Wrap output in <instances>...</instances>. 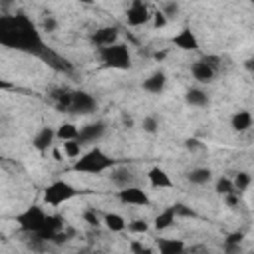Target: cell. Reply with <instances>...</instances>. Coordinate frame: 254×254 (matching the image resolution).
<instances>
[{"label": "cell", "mask_w": 254, "mask_h": 254, "mask_svg": "<svg viewBox=\"0 0 254 254\" xmlns=\"http://www.w3.org/2000/svg\"><path fill=\"white\" fill-rule=\"evenodd\" d=\"M0 44L18 52L34 54V56H40L46 50V44L38 28L24 14L0 18Z\"/></svg>", "instance_id": "cell-1"}, {"label": "cell", "mask_w": 254, "mask_h": 254, "mask_svg": "<svg viewBox=\"0 0 254 254\" xmlns=\"http://www.w3.org/2000/svg\"><path fill=\"white\" fill-rule=\"evenodd\" d=\"M113 167H115V161L105 151H101L99 147H93V149L81 153L79 159L73 163V171L89 173V175H101Z\"/></svg>", "instance_id": "cell-2"}, {"label": "cell", "mask_w": 254, "mask_h": 254, "mask_svg": "<svg viewBox=\"0 0 254 254\" xmlns=\"http://www.w3.org/2000/svg\"><path fill=\"white\" fill-rule=\"evenodd\" d=\"M99 58L103 65L113 67V69H129L131 67V54L125 44H111L105 48H99Z\"/></svg>", "instance_id": "cell-3"}, {"label": "cell", "mask_w": 254, "mask_h": 254, "mask_svg": "<svg viewBox=\"0 0 254 254\" xmlns=\"http://www.w3.org/2000/svg\"><path fill=\"white\" fill-rule=\"evenodd\" d=\"M77 196V189L67 181H54L44 189V202L50 206H60Z\"/></svg>", "instance_id": "cell-4"}, {"label": "cell", "mask_w": 254, "mask_h": 254, "mask_svg": "<svg viewBox=\"0 0 254 254\" xmlns=\"http://www.w3.org/2000/svg\"><path fill=\"white\" fill-rule=\"evenodd\" d=\"M46 216H48V214L44 212L42 206H28L26 210H22V212L16 216V222H18L20 230L32 234V232H38V230L44 226Z\"/></svg>", "instance_id": "cell-5"}, {"label": "cell", "mask_w": 254, "mask_h": 254, "mask_svg": "<svg viewBox=\"0 0 254 254\" xmlns=\"http://www.w3.org/2000/svg\"><path fill=\"white\" fill-rule=\"evenodd\" d=\"M117 200L123 202V204H133V206H149L151 204V198L149 194L135 187V185H129V187H123L117 190Z\"/></svg>", "instance_id": "cell-6"}, {"label": "cell", "mask_w": 254, "mask_h": 254, "mask_svg": "<svg viewBox=\"0 0 254 254\" xmlns=\"http://www.w3.org/2000/svg\"><path fill=\"white\" fill-rule=\"evenodd\" d=\"M125 20H127L129 26L137 28V26H143V24H147L149 20H153V14L149 12V8L145 6L143 0H133L131 6H129L127 12H125Z\"/></svg>", "instance_id": "cell-7"}, {"label": "cell", "mask_w": 254, "mask_h": 254, "mask_svg": "<svg viewBox=\"0 0 254 254\" xmlns=\"http://www.w3.org/2000/svg\"><path fill=\"white\" fill-rule=\"evenodd\" d=\"M97 109V101L91 93L83 91V89H77L73 91V97H71V113H79V115H87V113H93Z\"/></svg>", "instance_id": "cell-8"}, {"label": "cell", "mask_w": 254, "mask_h": 254, "mask_svg": "<svg viewBox=\"0 0 254 254\" xmlns=\"http://www.w3.org/2000/svg\"><path fill=\"white\" fill-rule=\"evenodd\" d=\"M103 135H105V123L103 121H95V123H87V125H83L79 129L77 141L81 145H91V143H97Z\"/></svg>", "instance_id": "cell-9"}, {"label": "cell", "mask_w": 254, "mask_h": 254, "mask_svg": "<svg viewBox=\"0 0 254 254\" xmlns=\"http://www.w3.org/2000/svg\"><path fill=\"white\" fill-rule=\"evenodd\" d=\"M171 42H173V46H177V48L183 50V52H194V50H198V38L194 36V32H192L190 28L179 30V32L171 38Z\"/></svg>", "instance_id": "cell-10"}, {"label": "cell", "mask_w": 254, "mask_h": 254, "mask_svg": "<svg viewBox=\"0 0 254 254\" xmlns=\"http://www.w3.org/2000/svg\"><path fill=\"white\" fill-rule=\"evenodd\" d=\"M38 58H42L50 67H54V69H58V71H64V73H71V71H73V65L69 64V60H65L64 56L52 52L50 48H46Z\"/></svg>", "instance_id": "cell-11"}, {"label": "cell", "mask_w": 254, "mask_h": 254, "mask_svg": "<svg viewBox=\"0 0 254 254\" xmlns=\"http://www.w3.org/2000/svg\"><path fill=\"white\" fill-rule=\"evenodd\" d=\"M60 230H64V218H62V216H52V214H48V216H46L44 226H42L36 234H38V236H42L44 240L52 242V238H54Z\"/></svg>", "instance_id": "cell-12"}, {"label": "cell", "mask_w": 254, "mask_h": 254, "mask_svg": "<svg viewBox=\"0 0 254 254\" xmlns=\"http://www.w3.org/2000/svg\"><path fill=\"white\" fill-rule=\"evenodd\" d=\"M117 28L113 26H103V28H97L91 36V42L97 46V48H105V46H111L117 42Z\"/></svg>", "instance_id": "cell-13"}, {"label": "cell", "mask_w": 254, "mask_h": 254, "mask_svg": "<svg viewBox=\"0 0 254 254\" xmlns=\"http://www.w3.org/2000/svg\"><path fill=\"white\" fill-rule=\"evenodd\" d=\"M190 73H192V77L196 79V81H200V83H210V81H214V77L218 75V71H214L208 64H204L202 60H196L192 65H190Z\"/></svg>", "instance_id": "cell-14"}, {"label": "cell", "mask_w": 254, "mask_h": 254, "mask_svg": "<svg viewBox=\"0 0 254 254\" xmlns=\"http://www.w3.org/2000/svg\"><path fill=\"white\" fill-rule=\"evenodd\" d=\"M147 179H149L151 187H155V189H171L173 187V179L169 177V173L163 167H151L147 173Z\"/></svg>", "instance_id": "cell-15"}, {"label": "cell", "mask_w": 254, "mask_h": 254, "mask_svg": "<svg viewBox=\"0 0 254 254\" xmlns=\"http://www.w3.org/2000/svg\"><path fill=\"white\" fill-rule=\"evenodd\" d=\"M165 85H167V75H165V71H161V69L153 71V73L143 81V89H145L147 93H153V95H159V93L165 89Z\"/></svg>", "instance_id": "cell-16"}, {"label": "cell", "mask_w": 254, "mask_h": 254, "mask_svg": "<svg viewBox=\"0 0 254 254\" xmlns=\"http://www.w3.org/2000/svg\"><path fill=\"white\" fill-rule=\"evenodd\" d=\"M54 137H56V131H54L52 127H42V129L34 135V139H32V147H34L36 151L44 153V151H48V149L52 147Z\"/></svg>", "instance_id": "cell-17"}, {"label": "cell", "mask_w": 254, "mask_h": 254, "mask_svg": "<svg viewBox=\"0 0 254 254\" xmlns=\"http://www.w3.org/2000/svg\"><path fill=\"white\" fill-rule=\"evenodd\" d=\"M71 97H73V91L64 89V87H58L50 93V99L54 101L58 111H69L71 109Z\"/></svg>", "instance_id": "cell-18"}, {"label": "cell", "mask_w": 254, "mask_h": 254, "mask_svg": "<svg viewBox=\"0 0 254 254\" xmlns=\"http://www.w3.org/2000/svg\"><path fill=\"white\" fill-rule=\"evenodd\" d=\"M109 177H111V183H113L115 187H119V189L129 187V185H133V181H135L133 171L127 169V167H113Z\"/></svg>", "instance_id": "cell-19"}, {"label": "cell", "mask_w": 254, "mask_h": 254, "mask_svg": "<svg viewBox=\"0 0 254 254\" xmlns=\"http://www.w3.org/2000/svg\"><path fill=\"white\" fill-rule=\"evenodd\" d=\"M250 125H252V115H250V111H246V109H240V111H236V113L230 117V127H232V131H236V133L248 131Z\"/></svg>", "instance_id": "cell-20"}, {"label": "cell", "mask_w": 254, "mask_h": 254, "mask_svg": "<svg viewBox=\"0 0 254 254\" xmlns=\"http://www.w3.org/2000/svg\"><path fill=\"white\" fill-rule=\"evenodd\" d=\"M185 242L179 238H159L157 240V250L161 254H181L185 252Z\"/></svg>", "instance_id": "cell-21"}, {"label": "cell", "mask_w": 254, "mask_h": 254, "mask_svg": "<svg viewBox=\"0 0 254 254\" xmlns=\"http://www.w3.org/2000/svg\"><path fill=\"white\" fill-rule=\"evenodd\" d=\"M175 218H177V212H175V208L173 206H169V208H165V210H161L157 216H155V230H167V228H171L173 224H175Z\"/></svg>", "instance_id": "cell-22"}, {"label": "cell", "mask_w": 254, "mask_h": 254, "mask_svg": "<svg viewBox=\"0 0 254 254\" xmlns=\"http://www.w3.org/2000/svg\"><path fill=\"white\" fill-rule=\"evenodd\" d=\"M185 101L190 107H204V105H208V95H206V91H202L198 87H190L185 93Z\"/></svg>", "instance_id": "cell-23"}, {"label": "cell", "mask_w": 254, "mask_h": 254, "mask_svg": "<svg viewBox=\"0 0 254 254\" xmlns=\"http://www.w3.org/2000/svg\"><path fill=\"white\" fill-rule=\"evenodd\" d=\"M187 179L192 183V185H206L210 183L212 179V171L208 167H194L187 173Z\"/></svg>", "instance_id": "cell-24"}, {"label": "cell", "mask_w": 254, "mask_h": 254, "mask_svg": "<svg viewBox=\"0 0 254 254\" xmlns=\"http://www.w3.org/2000/svg\"><path fill=\"white\" fill-rule=\"evenodd\" d=\"M103 224H105V228L111 230V232H123V230L127 228L125 218H123L121 214H117V212H107V214L103 216Z\"/></svg>", "instance_id": "cell-25"}, {"label": "cell", "mask_w": 254, "mask_h": 254, "mask_svg": "<svg viewBox=\"0 0 254 254\" xmlns=\"http://www.w3.org/2000/svg\"><path fill=\"white\" fill-rule=\"evenodd\" d=\"M77 135H79V129H77V125H73V123H69V121H65V123L58 125V129H56V137H58L60 141L77 139Z\"/></svg>", "instance_id": "cell-26"}, {"label": "cell", "mask_w": 254, "mask_h": 254, "mask_svg": "<svg viewBox=\"0 0 254 254\" xmlns=\"http://www.w3.org/2000/svg\"><path fill=\"white\" fill-rule=\"evenodd\" d=\"M214 190H216L220 196H226V194H230V192H236L234 183H232V179H228V177H218V179H216V185H214Z\"/></svg>", "instance_id": "cell-27"}, {"label": "cell", "mask_w": 254, "mask_h": 254, "mask_svg": "<svg viewBox=\"0 0 254 254\" xmlns=\"http://www.w3.org/2000/svg\"><path fill=\"white\" fill-rule=\"evenodd\" d=\"M250 175L246 173V171H238L236 175H234V179H232V183H234V189H236V192L240 194V192H244L248 187H250Z\"/></svg>", "instance_id": "cell-28"}, {"label": "cell", "mask_w": 254, "mask_h": 254, "mask_svg": "<svg viewBox=\"0 0 254 254\" xmlns=\"http://www.w3.org/2000/svg\"><path fill=\"white\" fill-rule=\"evenodd\" d=\"M81 143L77 139H69V141H64V153L69 157V159H77L81 155Z\"/></svg>", "instance_id": "cell-29"}, {"label": "cell", "mask_w": 254, "mask_h": 254, "mask_svg": "<svg viewBox=\"0 0 254 254\" xmlns=\"http://www.w3.org/2000/svg\"><path fill=\"white\" fill-rule=\"evenodd\" d=\"M242 238H244L242 232H230V234L226 236V240H224V248H226L228 252H238Z\"/></svg>", "instance_id": "cell-30"}, {"label": "cell", "mask_w": 254, "mask_h": 254, "mask_svg": "<svg viewBox=\"0 0 254 254\" xmlns=\"http://www.w3.org/2000/svg\"><path fill=\"white\" fill-rule=\"evenodd\" d=\"M127 228L131 232H135V234H145V232H149V222L145 218H135V220H131L127 224Z\"/></svg>", "instance_id": "cell-31"}, {"label": "cell", "mask_w": 254, "mask_h": 254, "mask_svg": "<svg viewBox=\"0 0 254 254\" xmlns=\"http://www.w3.org/2000/svg\"><path fill=\"white\" fill-rule=\"evenodd\" d=\"M141 127H143L145 133H151V135H153V133L159 131V119H157L155 115H147V117H143Z\"/></svg>", "instance_id": "cell-32"}, {"label": "cell", "mask_w": 254, "mask_h": 254, "mask_svg": "<svg viewBox=\"0 0 254 254\" xmlns=\"http://www.w3.org/2000/svg\"><path fill=\"white\" fill-rule=\"evenodd\" d=\"M200 60H202L204 64H208V65H210L214 71H220V69H222V58H220V56H214V54H206V56H202Z\"/></svg>", "instance_id": "cell-33"}, {"label": "cell", "mask_w": 254, "mask_h": 254, "mask_svg": "<svg viewBox=\"0 0 254 254\" xmlns=\"http://www.w3.org/2000/svg\"><path fill=\"white\" fill-rule=\"evenodd\" d=\"M173 208H175L177 216H185V218H189V216H196V214H194V210H192V208H189V206H187V204H183V202L173 204Z\"/></svg>", "instance_id": "cell-34"}, {"label": "cell", "mask_w": 254, "mask_h": 254, "mask_svg": "<svg viewBox=\"0 0 254 254\" xmlns=\"http://www.w3.org/2000/svg\"><path fill=\"white\" fill-rule=\"evenodd\" d=\"M83 220H85L89 226H99V224H101V220H99V216H97L95 210H85V212H83Z\"/></svg>", "instance_id": "cell-35"}, {"label": "cell", "mask_w": 254, "mask_h": 254, "mask_svg": "<svg viewBox=\"0 0 254 254\" xmlns=\"http://www.w3.org/2000/svg\"><path fill=\"white\" fill-rule=\"evenodd\" d=\"M167 22H169V18L165 16V12H163V10L153 14V26H155V28H165V26H167Z\"/></svg>", "instance_id": "cell-36"}, {"label": "cell", "mask_w": 254, "mask_h": 254, "mask_svg": "<svg viewBox=\"0 0 254 254\" xmlns=\"http://www.w3.org/2000/svg\"><path fill=\"white\" fill-rule=\"evenodd\" d=\"M42 28H44V32H48V34L56 32V28H58V22H56V18H52V16L44 18V24H42Z\"/></svg>", "instance_id": "cell-37"}, {"label": "cell", "mask_w": 254, "mask_h": 254, "mask_svg": "<svg viewBox=\"0 0 254 254\" xmlns=\"http://www.w3.org/2000/svg\"><path fill=\"white\" fill-rule=\"evenodd\" d=\"M163 12H165V16H167V18H173V16H177V14H179V6H177L175 2H167V4H165V8H163Z\"/></svg>", "instance_id": "cell-38"}, {"label": "cell", "mask_w": 254, "mask_h": 254, "mask_svg": "<svg viewBox=\"0 0 254 254\" xmlns=\"http://www.w3.org/2000/svg\"><path fill=\"white\" fill-rule=\"evenodd\" d=\"M185 147H187L189 151H198V149H202V143H200L198 139H187V141H185Z\"/></svg>", "instance_id": "cell-39"}, {"label": "cell", "mask_w": 254, "mask_h": 254, "mask_svg": "<svg viewBox=\"0 0 254 254\" xmlns=\"http://www.w3.org/2000/svg\"><path fill=\"white\" fill-rule=\"evenodd\" d=\"M131 250H133V252H139V254H149V252H151V248L143 246L141 242H131Z\"/></svg>", "instance_id": "cell-40"}, {"label": "cell", "mask_w": 254, "mask_h": 254, "mask_svg": "<svg viewBox=\"0 0 254 254\" xmlns=\"http://www.w3.org/2000/svg\"><path fill=\"white\" fill-rule=\"evenodd\" d=\"M244 67H246L250 73H254V58H248V60L244 62Z\"/></svg>", "instance_id": "cell-41"}, {"label": "cell", "mask_w": 254, "mask_h": 254, "mask_svg": "<svg viewBox=\"0 0 254 254\" xmlns=\"http://www.w3.org/2000/svg\"><path fill=\"white\" fill-rule=\"evenodd\" d=\"M123 121H125V125H129V127H131V125H133V121H131V117H127V115H125V117H123Z\"/></svg>", "instance_id": "cell-42"}, {"label": "cell", "mask_w": 254, "mask_h": 254, "mask_svg": "<svg viewBox=\"0 0 254 254\" xmlns=\"http://www.w3.org/2000/svg\"><path fill=\"white\" fill-rule=\"evenodd\" d=\"M161 58H165V52H157L155 54V60H161Z\"/></svg>", "instance_id": "cell-43"}, {"label": "cell", "mask_w": 254, "mask_h": 254, "mask_svg": "<svg viewBox=\"0 0 254 254\" xmlns=\"http://www.w3.org/2000/svg\"><path fill=\"white\" fill-rule=\"evenodd\" d=\"M250 2H252V4H254V0H250Z\"/></svg>", "instance_id": "cell-44"}, {"label": "cell", "mask_w": 254, "mask_h": 254, "mask_svg": "<svg viewBox=\"0 0 254 254\" xmlns=\"http://www.w3.org/2000/svg\"><path fill=\"white\" fill-rule=\"evenodd\" d=\"M252 75H254V73H252Z\"/></svg>", "instance_id": "cell-45"}]
</instances>
